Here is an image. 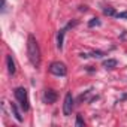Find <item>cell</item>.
<instances>
[{"label": "cell", "mask_w": 127, "mask_h": 127, "mask_svg": "<svg viewBox=\"0 0 127 127\" xmlns=\"http://www.w3.org/2000/svg\"><path fill=\"white\" fill-rule=\"evenodd\" d=\"M27 55H29L30 63L35 67L40 66V48H39V44H37L36 37L33 35H30L27 37Z\"/></svg>", "instance_id": "1"}, {"label": "cell", "mask_w": 127, "mask_h": 127, "mask_svg": "<svg viewBox=\"0 0 127 127\" xmlns=\"http://www.w3.org/2000/svg\"><path fill=\"white\" fill-rule=\"evenodd\" d=\"M14 96H15L16 100H18V103L21 105V108L24 109V111H29V97H27V90H25L24 87H18V88H15Z\"/></svg>", "instance_id": "2"}, {"label": "cell", "mask_w": 127, "mask_h": 127, "mask_svg": "<svg viewBox=\"0 0 127 127\" xmlns=\"http://www.w3.org/2000/svg\"><path fill=\"white\" fill-rule=\"evenodd\" d=\"M49 72L52 73V75H55V76H66V73H67V67H66V64H64V63L55 61V63L51 64Z\"/></svg>", "instance_id": "3"}, {"label": "cell", "mask_w": 127, "mask_h": 127, "mask_svg": "<svg viewBox=\"0 0 127 127\" xmlns=\"http://www.w3.org/2000/svg\"><path fill=\"white\" fill-rule=\"evenodd\" d=\"M72 109H73V97H72V93H66L64 96V103H63V114L67 117L72 114Z\"/></svg>", "instance_id": "4"}, {"label": "cell", "mask_w": 127, "mask_h": 127, "mask_svg": "<svg viewBox=\"0 0 127 127\" xmlns=\"http://www.w3.org/2000/svg\"><path fill=\"white\" fill-rule=\"evenodd\" d=\"M44 100L45 103H54V102L57 100V93L54 90H45V94H44Z\"/></svg>", "instance_id": "5"}, {"label": "cell", "mask_w": 127, "mask_h": 127, "mask_svg": "<svg viewBox=\"0 0 127 127\" xmlns=\"http://www.w3.org/2000/svg\"><path fill=\"white\" fill-rule=\"evenodd\" d=\"M6 64H7V72H9L11 75H14L16 72V67H15L14 60H12V55H7L6 57Z\"/></svg>", "instance_id": "6"}, {"label": "cell", "mask_w": 127, "mask_h": 127, "mask_svg": "<svg viewBox=\"0 0 127 127\" xmlns=\"http://www.w3.org/2000/svg\"><path fill=\"white\" fill-rule=\"evenodd\" d=\"M64 33H66V30H60V31H58V35H57V48H58V49H63Z\"/></svg>", "instance_id": "7"}, {"label": "cell", "mask_w": 127, "mask_h": 127, "mask_svg": "<svg viewBox=\"0 0 127 127\" xmlns=\"http://www.w3.org/2000/svg\"><path fill=\"white\" fill-rule=\"evenodd\" d=\"M11 109H12L14 117L16 118V121H18V123H22V115H21V112L18 111V108H16V105H15V103H12V105H11Z\"/></svg>", "instance_id": "8"}, {"label": "cell", "mask_w": 127, "mask_h": 127, "mask_svg": "<svg viewBox=\"0 0 127 127\" xmlns=\"http://www.w3.org/2000/svg\"><path fill=\"white\" fill-rule=\"evenodd\" d=\"M103 67L105 69H114V67H117V60L115 58H108V60L103 61Z\"/></svg>", "instance_id": "9"}, {"label": "cell", "mask_w": 127, "mask_h": 127, "mask_svg": "<svg viewBox=\"0 0 127 127\" xmlns=\"http://www.w3.org/2000/svg\"><path fill=\"white\" fill-rule=\"evenodd\" d=\"M103 14L108 15V16H115V15H117L115 9H114V7H111V6H106L105 9H103Z\"/></svg>", "instance_id": "10"}, {"label": "cell", "mask_w": 127, "mask_h": 127, "mask_svg": "<svg viewBox=\"0 0 127 127\" xmlns=\"http://www.w3.org/2000/svg\"><path fill=\"white\" fill-rule=\"evenodd\" d=\"M100 25V20L99 18H91L88 21V27H99Z\"/></svg>", "instance_id": "11"}, {"label": "cell", "mask_w": 127, "mask_h": 127, "mask_svg": "<svg viewBox=\"0 0 127 127\" xmlns=\"http://www.w3.org/2000/svg\"><path fill=\"white\" fill-rule=\"evenodd\" d=\"M115 16H117V18H120V20H127V11H124V12H120V14H117Z\"/></svg>", "instance_id": "12"}, {"label": "cell", "mask_w": 127, "mask_h": 127, "mask_svg": "<svg viewBox=\"0 0 127 127\" xmlns=\"http://www.w3.org/2000/svg\"><path fill=\"white\" fill-rule=\"evenodd\" d=\"M76 126H78V127H84V120L81 118V115L76 117Z\"/></svg>", "instance_id": "13"}, {"label": "cell", "mask_w": 127, "mask_h": 127, "mask_svg": "<svg viewBox=\"0 0 127 127\" xmlns=\"http://www.w3.org/2000/svg\"><path fill=\"white\" fill-rule=\"evenodd\" d=\"M90 93H91V91H85L84 94H81V96H79V102H82V100H87V97L90 96Z\"/></svg>", "instance_id": "14"}, {"label": "cell", "mask_w": 127, "mask_h": 127, "mask_svg": "<svg viewBox=\"0 0 127 127\" xmlns=\"http://www.w3.org/2000/svg\"><path fill=\"white\" fill-rule=\"evenodd\" d=\"M93 57H96V58H102V57H103V52H102V51H94V52H93Z\"/></svg>", "instance_id": "15"}, {"label": "cell", "mask_w": 127, "mask_h": 127, "mask_svg": "<svg viewBox=\"0 0 127 127\" xmlns=\"http://www.w3.org/2000/svg\"><path fill=\"white\" fill-rule=\"evenodd\" d=\"M6 12V0H2V14Z\"/></svg>", "instance_id": "16"}, {"label": "cell", "mask_w": 127, "mask_h": 127, "mask_svg": "<svg viewBox=\"0 0 127 127\" xmlns=\"http://www.w3.org/2000/svg\"><path fill=\"white\" fill-rule=\"evenodd\" d=\"M124 99H127V94H124V96L121 97V100H124Z\"/></svg>", "instance_id": "17"}]
</instances>
